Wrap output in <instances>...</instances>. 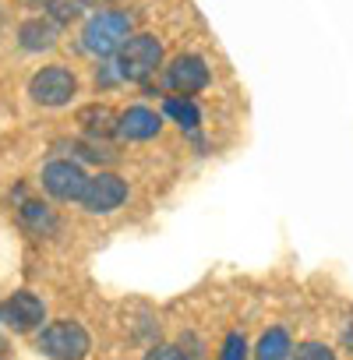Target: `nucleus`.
Returning <instances> with one entry per match:
<instances>
[{
  "instance_id": "nucleus-6",
  "label": "nucleus",
  "mask_w": 353,
  "mask_h": 360,
  "mask_svg": "<svg viewBox=\"0 0 353 360\" xmlns=\"http://www.w3.org/2000/svg\"><path fill=\"white\" fill-rule=\"evenodd\" d=\"M124 198H127V184L117 173H96V176H89V184H85L78 205L85 212H92V216H106V212L120 209Z\"/></svg>"
},
{
  "instance_id": "nucleus-1",
  "label": "nucleus",
  "mask_w": 353,
  "mask_h": 360,
  "mask_svg": "<svg viewBox=\"0 0 353 360\" xmlns=\"http://www.w3.org/2000/svg\"><path fill=\"white\" fill-rule=\"evenodd\" d=\"M127 39H131V15L127 11H96L82 32L85 50L96 57H113Z\"/></svg>"
},
{
  "instance_id": "nucleus-9",
  "label": "nucleus",
  "mask_w": 353,
  "mask_h": 360,
  "mask_svg": "<svg viewBox=\"0 0 353 360\" xmlns=\"http://www.w3.org/2000/svg\"><path fill=\"white\" fill-rule=\"evenodd\" d=\"M159 127H162V117H159L155 110H148V106H131V110L120 113L117 134L127 138V141H148V138L159 134Z\"/></svg>"
},
{
  "instance_id": "nucleus-11",
  "label": "nucleus",
  "mask_w": 353,
  "mask_h": 360,
  "mask_svg": "<svg viewBox=\"0 0 353 360\" xmlns=\"http://www.w3.org/2000/svg\"><path fill=\"white\" fill-rule=\"evenodd\" d=\"M78 124H82L92 138H103V134H113V131H117L120 117H117L110 106H85V110L78 113Z\"/></svg>"
},
{
  "instance_id": "nucleus-16",
  "label": "nucleus",
  "mask_w": 353,
  "mask_h": 360,
  "mask_svg": "<svg viewBox=\"0 0 353 360\" xmlns=\"http://www.w3.org/2000/svg\"><path fill=\"white\" fill-rule=\"evenodd\" d=\"M293 360H335V353L328 346H321V342H304V346H297Z\"/></svg>"
},
{
  "instance_id": "nucleus-14",
  "label": "nucleus",
  "mask_w": 353,
  "mask_h": 360,
  "mask_svg": "<svg viewBox=\"0 0 353 360\" xmlns=\"http://www.w3.org/2000/svg\"><path fill=\"white\" fill-rule=\"evenodd\" d=\"M166 113H169L176 124H181V127H188V131L198 127V120H202L191 99H166Z\"/></svg>"
},
{
  "instance_id": "nucleus-8",
  "label": "nucleus",
  "mask_w": 353,
  "mask_h": 360,
  "mask_svg": "<svg viewBox=\"0 0 353 360\" xmlns=\"http://www.w3.org/2000/svg\"><path fill=\"white\" fill-rule=\"evenodd\" d=\"M166 85H169L173 92H181V96L202 92V89L209 85V68H205V60L195 57V53L176 57V60L169 64V71H166Z\"/></svg>"
},
{
  "instance_id": "nucleus-5",
  "label": "nucleus",
  "mask_w": 353,
  "mask_h": 360,
  "mask_svg": "<svg viewBox=\"0 0 353 360\" xmlns=\"http://www.w3.org/2000/svg\"><path fill=\"white\" fill-rule=\"evenodd\" d=\"M46 321V304L32 290H18L8 300H0V325L11 332H36Z\"/></svg>"
},
{
  "instance_id": "nucleus-4",
  "label": "nucleus",
  "mask_w": 353,
  "mask_h": 360,
  "mask_svg": "<svg viewBox=\"0 0 353 360\" xmlns=\"http://www.w3.org/2000/svg\"><path fill=\"white\" fill-rule=\"evenodd\" d=\"M75 92H78V78L68 68H60V64L36 71L32 82H29V96L39 106H68Z\"/></svg>"
},
{
  "instance_id": "nucleus-2",
  "label": "nucleus",
  "mask_w": 353,
  "mask_h": 360,
  "mask_svg": "<svg viewBox=\"0 0 353 360\" xmlns=\"http://www.w3.org/2000/svg\"><path fill=\"white\" fill-rule=\"evenodd\" d=\"M36 342H39L43 356H50V360H85L89 349H92V339H89L85 325H78L71 318H60V321L43 325V332H39Z\"/></svg>"
},
{
  "instance_id": "nucleus-19",
  "label": "nucleus",
  "mask_w": 353,
  "mask_h": 360,
  "mask_svg": "<svg viewBox=\"0 0 353 360\" xmlns=\"http://www.w3.org/2000/svg\"><path fill=\"white\" fill-rule=\"evenodd\" d=\"M0 349H8V342H4V339H0Z\"/></svg>"
},
{
  "instance_id": "nucleus-15",
  "label": "nucleus",
  "mask_w": 353,
  "mask_h": 360,
  "mask_svg": "<svg viewBox=\"0 0 353 360\" xmlns=\"http://www.w3.org/2000/svg\"><path fill=\"white\" fill-rule=\"evenodd\" d=\"M223 360H248V342L240 332H230L223 342Z\"/></svg>"
},
{
  "instance_id": "nucleus-12",
  "label": "nucleus",
  "mask_w": 353,
  "mask_h": 360,
  "mask_svg": "<svg viewBox=\"0 0 353 360\" xmlns=\"http://www.w3.org/2000/svg\"><path fill=\"white\" fill-rule=\"evenodd\" d=\"M290 335L283 328H269L258 342V360H286L290 356Z\"/></svg>"
},
{
  "instance_id": "nucleus-20",
  "label": "nucleus",
  "mask_w": 353,
  "mask_h": 360,
  "mask_svg": "<svg viewBox=\"0 0 353 360\" xmlns=\"http://www.w3.org/2000/svg\"><path fill=\"white\" fill-rule=\"evenodd\" d=\"M85 4H99V0H85Z\"/></svg>"
},
{
  "instance_id": "nucleus-3",
  "label": "nucleus",
  "mask_w": 353,
  "mask_h": 360,
  "mask_svg": "<svg viewBox=\"0 0 353 360\" xmlns=\"http://www.w3.org/2000/svg\"><path fill=\"white\" fill-rule=\"evenodd\" d=\"M162 60V46L155 36H131L117 50V78L124 82H145Z\"/></svg>"
},
{
  "instance_id": "nucleus-13",
  "label": "nucleus",
  "mask_w": 353,
  "mask_h": 360,
  "mask_svg": "<svg viewBox=\"0 0 353 360\" xmlns=\"http://www.w3.org/2000/svg\"><path fill=\"white\" fill-rule=\"evenodd\" d=\"M22 216H25V223H29L32 230H39V233H50V230H57V219H53V212H50L46 205H39V202H25V205H22Z\"/></svg>"
},
{
  "instance_id": "nucleus-17",
  "label": "nucleus",
  "mask_w": 353,
  "mask_h": 360,
  "mask_svg": "<svg viewBox=\"0 0 353 360\" xmlns=\"http://www.w3.org/2000/svg\"><path fill=\"white\" fill-rule=\"evenodd\" d=\"M145 360H188V353H181L176 346H152L145 353Z\"/></svg>"
},
{
  "instance_id": "nucleus-7",
  "label": "nucleus",
  "mask_w": 353,
  "mask_h": 360,
  "mask_svg": "<svg viewBox=\"0 0 353 360\" xmlns=\"http://www.w3.org/2000/svg\"><path fill=\"white\" fill-rule=\"evenodd\" d=\"M85 184H89V176H85L82 166L71 162V159H53V162L43 166V188H46L57 202H78L82 191H85Z\"/></svg>"
},
{
  "instance_id": "nucleus-18",
  "label": "nucleus",
  "mask_w": 353,
  "mask_h": 360,
  "mask_svg": "<svg viewBox=\"0 0 353 360\" xmlns=\"http://www.w3.org/2000/svg\"><path fill=\"white\" fill-rule=\"evenodd\" d=\"M53 15H57L60 22H68V18L78 15V4H64V0H57V4H53Z\"/></svg>"
},
{
  "instance_id": "nucleus-10",
  "label": "nucleus",
  "mask_w": 353,
  "mask_h": 360,
  "mask_svg": "<svg viewBox=\"0 0 353 360\" xmlns=\"http://www.w3.org/2000/svg\"><path fill=\"white\" fill-rule=\"evenodd\" d=\"M18 43L29 50V53H43L57 43V29L53 22H43V18H29L22 29H18Z\"/></svg>"
}]
</instances>
